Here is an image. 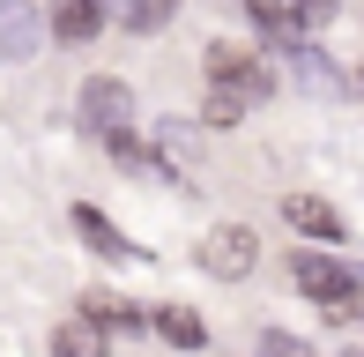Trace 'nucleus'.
Returning a JSON list of instances; mask_svg holds the SVG:
<instances>
[{
  "label": "nucleus",
  "mask_w": 364,
  "mask_h": 357,
  "mask_svg": "<svg viewBox=\"0 0 364 357\" xmlns=\"http://www.w3.org/2000/svg\"><path fill=\"white\" fill-rule=\"evenodd\" d=\"M171 15H178V0H134V8H127L119 23H127V30H141V38H149V30H164Z\"/></svg>",
  "instance_id": "11"
},
{
  "label": "nucleus",
  "mask_w": 364,
  "mask_h": 357,
  "mask_svg": "<svg viewBox=\"0 0 364 357\" xmlns=\"http://www.w3.org/2000/svg\"><path fill=\"white\" fill-rule=\"evenodd\" d=\"M260 357H312V350L297 343V335H283V328H268V335H260Z\"/></svg>",
  "instance_id": "15"
},
{
  "label": "nucleus",
  "mask_w": 364,
  "mask_h": 357,
  "mask_svg": "<svg viewBox=\"0 0 364 357\" xmlns=\"http://www.w3.org/2000/svg\"><path fill=\"white\" fill-rule=\"evenodd\" d=\"M82 127H90L97 142H119L127 127H134V90H127L119 75H90V82H82Z\"/></svg>",
  "instance_id": "2"
},
{
  "label": "nucleus",
  "mask_w": 364,
  "mask_h": 357,
  "mask_svg": "<svg viewBox=\"0 0 364 357\" xmlns=\"http://www.w3.org/2000/svg\"><path fill=\"white\" fill-rule=\"evenodd\" d=\"M245 112H253V97H238V90H216V97H208V127H238Z\"/></svg>",
  "instance_id": "12"
},
{
  "label": "nucleus",
  "mask_w": 364,
  "mask_h": 357,
  "mask_svg": "<svg viewBox=\"0 0 364 357\" xmlns=\"http://www.w3.org/2000/svg\"><path fill=\"white\" fill-rule=\"evenodd\" d=\"M290 8H297V30H327L342 0H290Z\"/></svg>",
  "instance_id": "13"
},
{
  "label": "nucleus",
  "mask_w": 364,
  "mask_h": 357,
  "mask_svg": "<svg viewBox=\"0 0 364 357\" xmlns=\"http://www.w3.org/2000/svg\"><path fill=\"white\" fill-rule=\"evenodd\" d=\"M105 8H112V15H127V8H134V0H105Z\"/></svg>",
  "instance_id": "16"
},
{
  "label": "nucleus",
  "mask_w": 364,
  "mask_h": 357,
  "mask_svg": "<svg viewBox=\"0 0 364 357\" xmlns=\"http://www.w3.org/2000/svg\"><path fill=\"white\" fill-rule=\"evenodd\" d=\"M290 75L305 90H342V75L327 68V53H312V45H290Z\"/></svg>",
  "instance_id": "10"
},
{
  "label": "nucleus",
  "mask_w": 364,
  "mask_h": 357,
  "mask_svg": "<svg viewBox=\"0 0 364 357\" xmlns=\"http://www.w3.org/2000/svg\"><path fill=\"white\" fill-rule=\"evenodd\" d=\"M53 357H105V320H68V328H53Z\"/></svg>",
  "instance_id": "8"
},
{
  "label": "nucleus",
  "mask_w": 364,
  "mask_h": 357,
  "mask_svg": "<svg viewBox=\"0 0 364 357\" xmlns=\"http://www.w3.org/2000/svg\"><path fill=\"white\" fill-rule=\"evenodd\" d=\"M105 0H53V38H68V45H90L97 30H105Z\"/></svg>",
  "instance_id": "7"
},
{
  "label": "nucleus",
  "mask_w": 364,
  "mask_h": 357,
  "mask_svg": "<svg viewBox=\"0 0 364 357\" xmlns=\"http://www.w3.org/2000/svg\"><path fill=\"white\" fill-rule=\"evenodd\" d=\"M283 216H290V231H305V238H342V216L320 201V193H283Z\"/></svg>",
  "instance_id": "6"
},
{
  "label": "nucleus",
  "mask_w": 364,
  "mask_h": 357,
  "mask_svg": "<svg viewBox=\"0 0 364 357\" xmlns=\"http://www.w3.org/2000/svg\"><path fill=\"white\" fill-rule=\"evenodd\" d=\"M156 328L171 335V343H186V350L201 343V320H193V313H156Z\"/></svg>",
  "instance_id": "14"
},
{
  "label": "nucleus",
  "mask_w": 364,
  "mask_h": 357,
  "mask_svg": "<svg viewBox=\"0 0 364 357\" xmlns=\"http://www.w3.org/2000/svg\"><path fill=\"white\" fill-rule=\"evenodd\" d=\"M75 231H82V246H90V253H112V261H134V246H127V238L112 231L105 216H97V208H75Z\"/></svg>",
  "instance_id": "9"
},
{
  "label": "nucleus",
  "mask_w": 364,
  "mask_h": 357,
  "mask_svg": "<svg viewBox=\"0 0 364 357\" xmlns=\"http://www.w3.org/2000/svg\"><path fill=\"white\" fill-rule=\"evenodd\" d=\"M208 82H216V90H238V97H253V105H260V97L275 90V68H268L260 53H245V45L216 38V45H208Z\"/></svg>",
  "instance_id": "3"
},
{
  "label": "nucleus",
  "mask_w": 364,
  "mask_h": 357,
  "mask_svg": "<svg viewBox=\"0 0 364 357\" xmlns=\"http://www.w3.org/2000/svg\"><path fill=\"white\" fill-rule=\"evenodd\" d=\"M45 8L38 0H0V60H38V45H45Z\"/></svg>",
  "instance_id": "5"
},
{
  "label": "nucleus",
  "mask_w": 364,
  "mask_h": 357,
  "mask_svg": "<svg viewBox=\"0 0 364 357\" xmlns=\"http://www.w3.org/2000/svg\"><path fill=\"white\" fill-rule=\"evenodd\" d=\"M260 261V238L245 231V223H216V231L201 238V268L216 275V283H238V275H253Z\"/></svg>",
  "instance_id": "4"
},
{
  "label": "nucleus",
  "mask_w": 364,
  "mask_h": 357,
  "mask_svg": "<svg viewBox=\"0 0 364 357\" xmlns=\"http://www.w3.org/2000/svg\"><path fill=\"white\" fill-rule=\"evenodd\" d=\"M290 283L305 290L327 320H357V313H364V275H357L350 261H335V253H320V246L290 261Z\"/></svg>",
  "instance_id": "1"
}]
</instances>
